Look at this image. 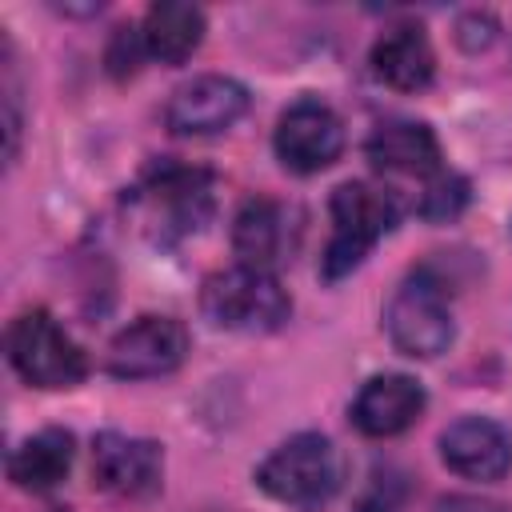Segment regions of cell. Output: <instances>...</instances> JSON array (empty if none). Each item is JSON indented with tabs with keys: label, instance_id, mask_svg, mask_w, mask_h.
Here are the masks:
<instances>
[{
	"label": "cell",
	"instance_id": "e0dca14e",
	"mask_svg": "<svg viewBox=\"0 0 512 512\" xmlns=\"http://www.w3.org/2000/svg\"><path fill=\"white\" fill-rule=\"evenodd\" d=\"M76 456V440L64 428H44L28 436L12 456H8V480L24 492H52Z\"/></svg>",
	"mask_w": 512,
	"mask_h": 512
},
{
	"label": "cell",
	"instance_id": "2e32d148",
	"mask_svg": "<svg viewBox=\"0 0 512 512\" xmlns=\"http://www.w3.org/2000/svg\"><path fill=\"white\" fill-rule=\"evenodd\" d=\"M144 52L160 64H184L204 40V12L184 0H160L140 24Z\"/></svg>",
	"mask_w": 512,
	"mask_h": 512
},
{
	"label": "cell",
	"instance_id": "8992f818",
	"mask_svg": "<svg viewBox=\"0 0 512 512\" xmlns=\"http://www.w3.org/2000/svg\"><path fill=\"white\" fill-rule=\"evenodd\" d=\"M140 212L144 224L156 232V240L192 236L212 216V176L204 168L164 164L144 180Z\"/></svg>",
	"mask_w": 512,
	"mask_h": 512
},
{
	"label": "cell",
	"instance_id": "3957f363",
	"mask_svg": "<svg viewBox=\"0 0 512 512\" xmlns=\"http://www.w3.org/2000/svg\"><path fill=\"white\" fill-rule=\"evenodd\" d=\"M384 332L392 348L412 360H432L448 352L456 328H452V304L444 284L432 272H412L384 308Z\"/></svg>",
	"mask_w": 512,
	"mask_h": 512
},
{
	"label": "cell",
	"instance_id": "9a60e30c",
	"mask_svg": "<svg viewBox=\"0 0 512 512\" xmlns=\"http://www.w3.org/2000/svg\"><path fill=\"white\" fill-rule=\"evenodd\" d=\"M372 72L396 92H420L436 76V52L416 24H396L372 44Z\"/></svg>",
	"mask_w": 512,
	"mask_h": 512
},
{
	"label": "cell",
	"instance_id": "ac0fdd59",
	"mask_svg": "<svg viewBox=\"0 0 512 512\" xmlns=\"http://www.w3.org/2000/svg\"><path fill=\"white\" fill-rule=\"evenodd\" d=\"M468 204V184L452 172H436L420 192V216L428 220H452Z\"/></svg>",
	"mask_w": 512,
	"mask_h": 512
},
{
	"label": "cell",
	"instance_id": "4fadbf2b",
	"mask_svg": "<svg viewBox=\"0 0 512 512\" xmlns=\"http://www.w3.org/2000/svg\"><path fill=\"white\" fill-rule=\"evenodd\" d=\"M424 412V388L404 372L372 376L352 400V424L364 436H396Z\"/></svg>",
	"mask_w": 512,
	"mask_h": 512
},
{
	"label": "cell",
	"instance_id": "d6986e66",
	"mask_svg": "<svg viewBox=\"0 0 512 512\" xmlns=\"http://www.w3.org/2000/svg\"><path fill=\"white\" fill-rule=\"evenodd\" d=\"M4 136H8V160H16L20 148V80H16V60H12V44L4 40Z\"/></svg>",
	"mask_w": 512,
	"mask_h": 512
},
{
	"label": "cell",
	"instance_id": "7c38bea8",
	"mask_svg": "<svg viewBox=\"0 0 512 512\" xmlns=\"http://www.w3.org/2000/svg\"><path fill=\"white\" fill-rule=\"evenodd\" d=\"M440 460L464 480H500L512 468V436L488 416H460L440 436Z\"/></svg>",
	"mask_w": 512,
	"mask_h": 512
},
{
	"label": "cell",
	"instance_id": "52a82bcc",
	"mask_svg": "<svg viewBox=\"0 0 512 512\" xmlns=\"http://www.w3.org/2000/svg\"><path fill=\"white\" fill-rule=\"evenodd\" d=\"M276 156L288 172H300V176H312V172H324L340 148H344V124L340 116L316 100V96H304L296 104H288L276 120Z\"/></svg>",
	"mask_w": 512,
	"mask_h": 512
},
{
	"label": "cell",
	"instance_id": "5bb4252c",
	"mask_svg": "<svg viewBox=\"0 0 512 512\" xmlns=\"http://www.w3.org/2000/svg\"><path fill=\"white\" fill-rule=\"evenodd\" d=\"M368 160L384 176H416L432 180L440 168V140L420 120H384L368 136Z\"/></svg>",
	"mask_w": 512,
	"mask_h": 512
},
{
	"label": "cell",
	"instance_id": "6da1fadb",
	"mask_svg": "<svg viewBox=\"0 0 512 512\" xmlns=\"http://www.w3.org/2000/svg\"><path fill=\"white\" fill-rule=\"evenodd\" d=\"M200 312L208 324L224 328V332H276L288 312L292 300L284 292V284L276 280V272L264 268H248V264H232L224 272H212L200 288Z\"/></svg>",
	"mask_w": 512,
	"mask_h": 512
},
{
	"label": "cell",
	"instance_id": "5b68a950",
	"mask_svg": "<svg viewBox=\"0 0 512 512\" xmlns=\"http://www.w3.org/2000/svg\"><path fill=\"white\" fill-rule=\"evenodd\" d=\"M8 364L32 388H72L88 372L80 344L44 308L20 312L8 324Z\"/></svg>",
	"mask_w": 512,
	"mask_h": 512
},
{
	"label": "cell",
	"instance_id": "8fae6325",
	"mask_svg": "<svg viewBox=\"0 0 512 512\" xmlns=\"http://www.w3.org/2000/svg\"><path fill=\"white\" fill-rule=\"evenodd\" d=\"M232 248L248 268H280L296 248V216L272 196H252L232 220Z\"/></svg>",
	"mask_w": 512,
	"mask_h": 512
},
{
	"label": "cell",
	"instance_id": "277c9868",
	"mask_svg": "<svg viewBox=\"0 0 512 512\" xmlns=\"http://www.w3.org/2000/svg\"><path fill=\"white\" fill-rule=\"evenodd\" d=\"M256 484L280 504H324L340 488V452L328 436L300 432L256 468Z\"/></svg>",
	"mask_w": 512,
	"mask_h": 512
},
{
	"label": "cell",
	"instance_id": "ffe728a7",
	"mask_svg": "<svg viewBox=\"0 0 512 512\" xmlns=\"http://www.w3.org/2000/svg\"><path fill=\"white\" fill-rule=\"evenodd\" d=\"M140 56H148V52H144V40H140V28H116L112 48H108V68H112L116 76H124V72L136 68Z\"/></svg>",
	"mask_w": 512,
	"mask_h": 512
},
{
	"label": "cell",
	"instance_id": "30bf717a",
	"mask_svg": "<svg viewBox=\"0 0 512 512\" xmlns=\"http://www.w3.org/2000/svg\"><path fill=\"white\" fill-rule=\"evenodd\" d=\"M160 444L124 436V432H100L92 440V480L96 488L112 496H148L160 484Z\"/></svg>",
	"mask_w": 512,
	"mask_h": 512
},
{
	"label": "cell",
	"instance_id": "7a4b0ae2",
	"mask_svg": "<svg viewBox=\"0 0 512 512\" xmlns=\"http://www.w3.org/2000/svg\"><path fill=\"white\" fill-rule=\"evenodd\" d=\"M332 236L320 260L324 280H340L352 268H360V260L380 244V236L392 232L396 224V200L384 188L372 184H340L332 192Z\"/></svg>",
	"mask_w": 512,
	"mask_h": 512
},
{
	"label": "cell",
	"instance_id": "9c48e42d",
	"mask_svg": "<svg viewBox=\"0 0 512 512\" xmlns=\"http://www.w3.org/2000/svg\"><path fill=\"white\" fill-rule=\"evenodd\" d=\"M248 112V88L232 76H196L180 84L164 108V124L176 136H220Z\"/></svg>",
	"mask_w": 512,
	"mask_h": 512
},
{
	"label": "cell",
	"instance_id": "ba28073f",
	"mask_svg": "<svg viewBox=\"0 0 512 512\" xmlns=\"http://www.w3.org/2000/svg\"><path fill=\"white\" fill-rule=\"evenodd\" d=\"M188 356V332L172 316H140L108 344V372L120 380L168 376Z\"/></svg>",
	"mask_w": 512,
	"mask_h": 512
}]
</instances>
